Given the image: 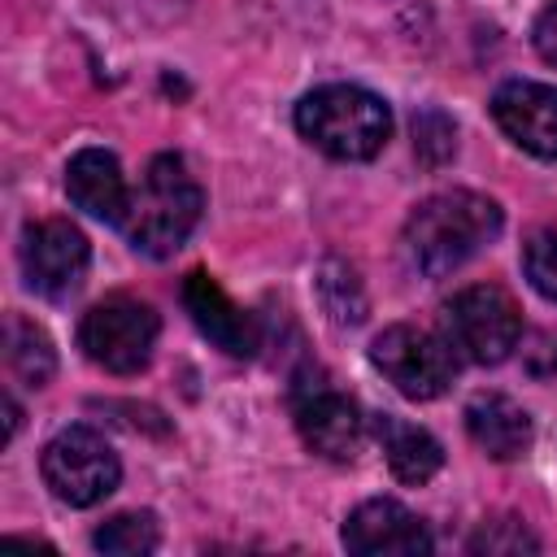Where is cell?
<instances>
[{
    "label": "cell",
    "instance_id": "cell-1",
    "mask_svg": "<svg viewBox=\"0 0 557 557\" xmlns=\"http://www.w3.org/2000/svg\"><path fill=\"white\" fill-rule=\"evenodd\" d=\"M500 235V205L479 196V191H440L426 196L409 222H405V257L418 274L426 278H444L453 270H461L483 244H492Z\"/></svg>",
    "mask_w": 557,
    "mask_h": 557
},
{
    "label": "cell",
    "instance_id": "cell-2",
    "mask_svg": "<svg viewBox=\"0 0 557 557\" xmlns=\"http://www.w3.org/2000/svg\"><path fill=\"white\" fill-rule=\"evenodd\" d=\"M296 131L335 161H370L392 135V109L357 83H326L296 104Z\"/></svg>",
    "mask_w": 557,
    "mask_h": 557
},
{
    "label": "cell",
    "instance_id": "cell-3",
    "mask_svg": "<svg viewBox=\"0 0 557 557\" xmlns=\"http://www.w3.org/2000/svg\"><path fill=\"white\" fill-rule=\"evenodd\" d=\"M205 209L200 183L187 174L183 157H152L139 191H131V213L122 222L126 239L144 257H170L183 248V239L196 231Z\"/></svg>",
    "mask_w": 557,
    "mask_h": 557
},
{
    "label": "cell",
    "instance_id": "cell-4",
    "mask_svg": "<svg viewBox=\"0 0 557 557\" xmlns=\"http://www.w3.org/2000/svg\"><path fill=\"white\" fill-rule=\"evenodd\" d=\"M444 339L457 348V357L474 366H496L505 361L518 339H522V313L513 296L496 283H474L461 287L453 300H444Z\"/></svg>",
    "mask_w": 557,
    "mask_h": 557
},
{
    "label": "cell",
    "instance_id": "cell-5",
    "mask_svg": "<svg viewBox=\"0 0 557 557\" xmlns=\"http://www.w3.org/2000/svg\"><path fill=\"white\" fill-rule=\"evenodd\" d=\"M370 361L374 370L409 400H435L448 392L453 374H457V348L426 331V326H409V322H396V326H383L370 344Z\"/></svg>",
    "mask_w": 557,
    "mask_h": 557
},
{
    "label": "cell",
    "instance_id": "cell-6",
    "mask_svg": "<svg viewBox=\"0 0 557 557\" xmlns=\"http://www.w3.org/2000/svg\"><path fill=\"white\" fill-rule=\"evenodd\" d=\"M39 470H44L48 492L61 505H74V509H87V505L104 500L117 487V479H122L117 453L91 426H65V431H57L44 444Z\"/></svg>",
    "mask_w": 557,
    "mask_h": 557
},
{
    "label": "cell",
    "instance_id": "cell-7",
    "mask_svg": "<svg viewBox=\"0 0 557 557\" xmlns=\"http://www.w3.org/2000/svg\"><path fill=\"white\" fill-rule=\"evenodd\" d=\"M157 313L144 300L131 296H109L100 305H91L78 322V344L83 352L109 370V374H139L157 348Z\"/></svg>",
    "mask_w": 557,
    "mask_h": 557
},
{
    "label": "cell",
    "instance_id": "cell-8",
    "mask_svg": "<svg viewBox=\"0 0 557 557\" xmlns=\"http://www.w3.org/2000/svg\"><path fill=\"white\" fill-rule=\"evenodd\" d=\"M17 257H22L26 287H35L48 300H61V296H70L83 283L87 261H91V248H87V235L74 222L44 218V222H30L22 231Z\"/></svg>",
    "mask_w": 557,
    "mask_h": 557
},
{
    "label": "cell",
    "instance_id": "cell-9",
    "mask_svg": "<svg viewBox=\"0 0 557 557\" xmlns=\"http://www.w3.org/2000/svg\"><path fill=\"white\" fill-rule=\"evenodd\" d=\"M339 540H344L348 553H361V557H418V553H431V535H426L422 518L413 509H405L400 500H387V496L361 500L348 513Z\"/></svg>",
    "mask_w": 557,
    "mask_h": 557
},
{
    "label": "cell",
    "instance_id": "cell-10",
    "mask_svg": "<svg viewBox=\"0 0 557 557\" xmlns=\"http://www.w3.org/2000/svg\"><path fill=\"white\" fill-rule=\"evenodd\" d=\"M492 117L522 152L557 161V87L513 78V83L496 87Z\"/></svg>",
    "mask_w": 557,
    "mask_h": 557
},
{
    "label": "cell",
    "instance_id": "cell-11",
    "mask_svg": "<svg viewBox=\"0 0 557 557\" xmlns=\"http://www.w3.org/2000/svg\"><path fill=\"white\" fill-rule=\"evenodd\" d=\"M183 309L191 313L196 331L218 344L222 352L231 357H252L257 344H261V331H257V318L248 309H239L222 287L218 278H209L205 270H191L183 278Z\"/></svg>",
    "mask_w": 557,
    "mask_h": 557
},
{
    "label": "cell",
    "instance_id": "cell-12",
    "mask_svg": "<svg viewBox=\"0 0 557 557\" xmlns=\"http://www.w3.org/2000/svg\"><path fill=\"white\" fill-rule=\"evenodd\" d=\"M292 409H296V431H300V440L313 453H322L331 461H348L357 453V444H361V413H357V405L344 392L313 383V387L296 392Z\"/></svg>",
    "mask_w": 557,
    "mask_h": 557
},
{
    "label": "cell",
    "instance_id": "cell-13",
    "mask_svg": "<svg viewBox=\"0 0 557 557\" xmlns=\"http://www.w3.org/2000/svg\"><path fill=\"white\" fill-rule=\"evenodd\" d=\"M65 191H70V200L83 213H91L100 222L122 226L126 213H131V187L122 178L117 157L104 152V148H83V152L70 157V165H65Z\"/></svg>",
    "mask_w": 557,
    "mask_h": 557
},
{
    "label": "cell",
    "instance_id": "cell-14",
    "mask_svg": "<svg viewBox=\"0 0 557 557\" xmlns=\"http://www.w3.org/2000/svg\"><path fill=\"white\" fill-rule=\"evenodd\" d=\"M466 431L496 461H513V457H522L531 448V418H527V409L513 405L500 392L474 396L466 405Z\"/></svg>",
    "mask_w": 557,
    "mask_h": 557
},
{
    "label": "cell",
    "instance_id": "cell-15",
    "mask_svg": "<svg viewBox=\"0 0 557 557\" xmlns=\"http://www.w3.org/2000/svg\"><path fill=\"white\" fill-rule=\"evenodd\" d=\"M374 435L383 444V457L392 466V474L400 483H426L440 466H444V448L431 431L396 418V413H379L374 418Z\"/></svg>",
    "mask_w": 557,
    "mask_h": 557
},
{
    "label": "cell",
    "instance_id": "cell-16",
    "mask_svg": "<svg viewBox=\"0 0 557 557\" xmlns=\"http://www.w3.org/2000/svg\"><path fill=\"white\" fill-rule=\"evenodd\" d=\"M4 357H9V370L26 383V387H44L57 370V352H52V339L44 335V326H35L30 318L22 313H9L4 318Z\"/></svg>",
    "mask_w": 557,
    "mask_h": 557
},
{
    "label": "cell",
    "instance_id": "cell-17",
    "mask_svg": "<svg viewBox=\"0 0 557 557\" xmlns=\"http://www.w3.org/2000/svg\"><path fill=\"white\" fill-rule=\"evenodd\" d=\"M91 544L100 553H113V557H144L161 544V531H157L152 513H117L104 527H96Z\"/></svg>",
    "mask_w": 557,
    "mask_h": 557
},
{
    "label": "cell",
    "instance_id": "cell-18",
    "mask_svg": "<svg viewBox=\"0 0 557 557\" xmlns=\"http://www.w3.org/2000/svg\"><path fill=\"white\" fill-rule=\"evenodd\" d=\"M318 292H322V309L331 313V322L357 326L366 318V296H361V283H357V274L348 265L326 261L322 274H318Z\"/></svg>",
    "mask_w": 557,
    "mask_h": 557
},
{
    "label": "cell",
    "instance_id": "cell-19",
    "mask_svg": "<svg viewBox=\"0 0 557 557\" xmlns=\"http://www.w3.org/2000/svg\"><path fill=\"white\" fill-rule=\"evenodd\" d=\"M522 270L531 278V287L557 305V231H535L522 244Z\"/></svg>",
    "mask_w": 557,
    "mask_h": 557
},
{
    "label": "cell",
    "instance_id": "cell-20",
    "mask_svg": "<svg viewBox=\"0 0 557 557\" xmlns=\"http://www.w3.org/2000/svg\"><path fill=\"white\" fill-rule=\"evenodd\" d=\"M540 540L513 522V518H496V522H483L479 535L470 540V553H535Z\"/></svg>",
    "mask_w": 557,
    "mask_h": 557
},
{
    "label": "cell",
    "instance_id": "cell-21",
    "mask_svg": "<svg viewBox=\"0 0 557 557\" xmlns=\"http://www.w3.org/2000/svg\"><path fill=\"white\" fill-rule=\"evenodd\" d=\"M413 144H418V152H422L431 165H440L444 157H453L457 131H453V122H448L444 113H422V117H413Z\"/></svg>",
    "mask_w": 557,
    "mask_h": 557
},
{
    "label": "cell",
    "instance_id": "cell-22",
    "mask_svg": "<svg viewBox=\"0 0 557 557\" xmlns=\"http://www.w3.org/2000/svg\"><path fill=\"white\" fill-rule=\"evenodd\" d=\"M109 4L131 26H170L187 9V0H109Z\"/></svg>",
    "mask_w": 557,
    "mask_h": 557
},
{
    "label": "cell",
    "instance_id": "cell-23",
    "mask_svg": "<svg viewBox=\"0 0 557 557\" xmlns=\"http://www.w3.org/2000/svg\"><path fill=\"white\" fill-rule=\"evenodd\" d=\"M531 44H535V52H540L548 65H557V0L540 9L535 26H531Z\"/></svg>",
    "mask_w": 557,
    "mask_h": 557
}]
</instances>
